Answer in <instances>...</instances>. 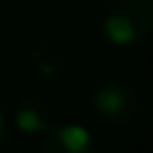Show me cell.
Masks as SVG:
<instances>
[{"instance_id":"cell-1","label":"cell","mask_w":153,"mask_h":153,"mask_svg":"<svg viewBox=\"0 0 153 153\" xmlns=\"http://www.w3.org/2000/svg\"><path fill=\"white\" fill-rule=\"evenodd\" d=\"M93 105L103 117L110 120H127L134 115L136 105H134V93L122 86V84H108L100 86L93 93Z\"/></svg>"},{"instance_id":"cell-2","label":"cell","mask_w":153,"mask_h":153,"mask_svg":"<svg viewBox=\"0 0 153 153\" xmlns=\"http://www.w3.org/2000/svg\"><path fill=\"white\" fill-rule=\"evenodd\" d=\"M43 153H91V136L79 124L50 129L41 143Z\"/></svg>"},{"instance_id":"cell-3","label":"cell","mask_w":153,"mask_h":153,"mask_svg":"<svg viewBox=\"0 0 153 153\" xmlns=\"http://www.w3.org/2000/svg\"><path fill=\"white\" fill-rule=\"evenodd\" d=\"M105 31H108V36H110L115 43H129V41H134V38H136V33H134V29H131L129 19H127V17H122L120 12L110 14V19L105 22Z\"/></svg>"},{"instance_id":"cell-4","label":"cell","mask_w":153,"mask_h":153,"mask_svg":"<svg viewBox=\"0 0 153 153\" xmlns=\"http://www.w3.org/2000/svg\"><path fill=\"white\" fill-rule=\"evenodd\" d=\"M17 124H19V129H24V131H38V129L43 127L38 112L31 110V108H24V110L17 112Z\"/></svg>"},{"instance_id":"cell-5","label":"cell","mask_w":153,"mask_h":153,"mask_svg":"<svg viewBox=\"0 0 153 153\" xmlns=\"http://www.w3.org/2000/svg\"><path fill=\"white\" fill-rule=\"evenodd\" d=\"M2 139H5V122H2V115H0V143H2Z\"/></svg>"}]
</instances>
